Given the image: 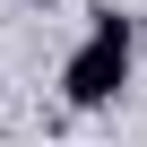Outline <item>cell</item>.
Listing matches in <instances>:
<instances>
[{
    "label": "cell",
    "instance_id": "6da1fadb",
    "mask_svg": "<svg viewBox=\"0 0 147 147\" xmlns=\"http://www.w3.org/2000/svg\"><path fill=\"white\" fill-rule=\"evenodd\" d=\"M130 52H138V26H130L121 9H95V26H87V43L69 52V69H61V95L78 104V113H95V104H113V95L130 87Z\"/></svg>",
    "mask_w": 147,
    "mask_h": 147
}]
</instances>
